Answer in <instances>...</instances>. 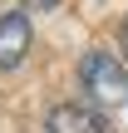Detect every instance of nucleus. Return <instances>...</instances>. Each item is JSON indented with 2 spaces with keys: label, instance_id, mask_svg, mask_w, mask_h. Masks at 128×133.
Instances as JSON below:
<instances>
[{
  "label": "nucleus",
  "instance_id": "nucleus-1",
  "mask_svg": "<svg viewBox=\"0 0 128 133\" xmlns=\"http://www.w3.org/2000/svg\"><path fill=\"white\" fill-rule=\"evenodd\" d=\"M79 79H84L89 99H99L109 109L128 104V69H123V59H113L109 49H89L79 59Z\"/></svg>",
  "mask_w": 128,
  "mask_h": 133
},
{
  "label": "nucleus",
  "instance_id": "nucleus-2",
  "mask_svg": "<svg viewBox=\"0 0 128 133\" xmlns=\"http://www.w3.org/2000/svg\"><path fill=\"white\" fill-rule=\"evenodd\" d=\"M30 15L25 10H10V15H0V69H15L25 54H30Z\"/></svg>",
  "mask_w": 128,
  "mask_h": 133
},
{
  "label": "nucleus",
  "instance_id": "nucleus-3",
  "mask_svg": "<svg viewBox=\"0 0 128 133\" xmlns=\"http://www.w3.org/2000/svg\"><path fill=\"white\" fill-rule=\"evenodd\" d=\"M44 128L49 133H109V118L89 104H59V109H49Z\"/></svg>",
  "mask_w": 128,
  "mask_h": 133
},
{
  "label": "nucleus",
  "instance_id": "nucleus-4",
  "mask_svg": "<svg viewBox=\"0 0 128 133\" xmlns=\"http://www.w3.org/2000/svg\"><path fill=\"white\" fill-rule=\"evenodd\" d=\"M30 5H35V10H54L59 0H30Z\"/></svg>",
  "mask_w": 128,
  "mask_h": 133
},
{
  "label": "nucleus",
  "instance_id": "nucleus-5",
  "mask_svg": "<svg viewBox=\"0 0 128 133\" xmlns=\"http://www.w3.org/2000/svg\"><path fill=\"white\" fill-rule=\"evenodd\" d=\"M123 54H128V25H123Z\"/></svg>",
  "mask_w": 128,
  "mask_h": 133
}]
</instances>
